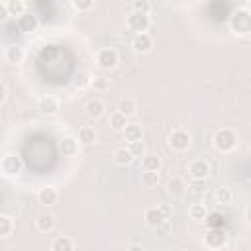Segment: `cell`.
Returning a JSON list of instances; mask_svg holds the SVG:
<instances>
[{
	"label": "cell",
	"instance_id": "obj_26",
	"mask_svg": "<svg viewBox=\"0 0 251 251\" xmlns=\"http://www.w3.org/2000/svg\"><path fill=\"white\" fill-rule=\"evenodd\" d=\"M122 133H124V137H126V141H127V143L141 141V127H139V126H135V124H127V126H126V129H124Z\"/></svg>",
	"mask_w": 251,
	"mask_h": 251
},
{
	"label": "cell",
	"instance_id": "obj_43",
	"mask_svg": "<svg viewBox=\"0 0 251 251\" xmlns=\"http://www.w3.org/2000/svg\"><path fill=\"white\" fill-rule=\"evenodd\" d=\"M243 8H245V10H247V12H249V14H251V0H247V2H245V6H243Z\"/></svg>",
	"mask_w": 251,
	"mask_h": 251
},
{
	"label": "cell",
	"instance_id": "obj_38",
	"mask_svg": "<svg viewBox=\"0 0 251 251\" xmlns=\"http://www.w3.org/2000/svg\"><path fill=\"white\" fill-rule=\"evenodd\" d=\"M6 96H8V86H6V82L2 80V82H0V104L6 102Z\"/></svg>",
	"mask_w": 251,
	"mask_h": 251
},
{
	"label": "cell",
	"instance_id": "obj_27",
	"mask_svg": "<svg viewBox=\"0 0 251 251\" xmlns=\"http://www.w3.org/2000/svg\"><path fill=\"white\" fill-rule=\"evenodd\" d=\"M188 216L192 218V220H206V216H208V210H206V206L204 204H200V202H196V204H190V208H188Z\"/></svg>",
	"mask_w": 251,
	"mask_h": 251
},
{
	"label": "cell",
	"instance_id": "obj_22",
	"mask_svg": "<svg viewBox=\"0 0 251 251\" xmlns=\"http://www.w3.org/2000/svg\"><path fill=\"white\" fill-rule=\"evenodd\" d=\"M4 6H6V10H8V16H18V18H20L22 14L27 12L24 0H6Z\"/></svg>",
	"mask_w": 251,
	"mask_h": 251
},
{
	"label": "cell",
	"instance_id": "obj_42",
	"mask_svg": "<svg viewBox=\"0 0 251 251\" xmlns=\"http://www.w3.org/2000/svg\"><path fill=\"white\" fill-rule=\"evenodd\" d=\"M245 218L251 222V204H249V206H247V210H245Z\"/></svg>",
	"mask_w": 251,
	"mask_h": 251
},
{
	"label": "cell",
	"instance_id": "obj_17",
	"mask_svg": "<svg viewBox=\"0 0 251 251\" xmlns=\"http://www.w3.org/2000/svg\"><path fill=\"white\" fill-rule=\"evenodd\" d=\"M186 190H188V184H186L180 176L169 178V182H167V192H169L171 196H182Z\"/></svg>",
	"mask_w": 251,
	"mask_h": 251
},
{
	"label": "cell",
	"instance_id": "obj_20",
	"mask_svg": "<svg viewBox=\"0 0 251 251\" xmlns=\"http://www.w3.org/2000/svg\"><path fill=\"white\" fill-rule=\"evenodd\" d=\"M51 251H75V243L69 235H57L51 241Z\"/></svg>",
	"mask_w": 251,
	"mask_h": 251
},
{
	"label": "cell",
	"instance_id": "obj_5",
	"mask_svg": "<svg viewBox=\"0 0 251 251\" xmlns=\"http://www.w3.org/2000/svg\"><path fill=\"white\" fill-rule=\"evenodd\" d=\"M22 167H24L22 157H18L16 153H8V155L2 157L0 169H2L4 176H16V175H20L22 173Z\"/></svg>",
	"mask_w": 251,
	"mask_h": 251
},
{
	"label": "cell",
	"instance_id": "obj_34",
	"mask_svg": "<svg viewBox=\"0 0 251 251\" xmlns=\"http://www.w3.org/2000/svg\"><path fill=\"white\" fill-rule=\"evenodd\" d=\"M71 6L76 10V12H90L94 8V2L92 0H73Z\"/></svg>",
	"mask_w": 251,
	"mask_h": 251
},
{
	"label": "cell",
	"instance_id": "obj_16",
	"mask_svg": "<svg viewBox=\"0 0 251 251\" xmlns=\"http://www.w3.org/2000/svg\"><path fill=\"white\" fill-rule=\"evenodd\" d=\"M78 143H80L78 139L67 135V137H63V139L59 141V151H61L65 157H73V155L78 153Z\"/></svg>",
	"mask_w": 251,
	"mask_h": 251
},
{
	"label": "cell",
	"instance_id": "obj_14",
	"mask_svg": "<svg viewBox=\"0 0 251 251\" xmlns=\"http://www.w3.org/2000/svg\"><path fill=\"white\" fill-rule=\"evenodd\" d=\"M37 200H39V204H43V206H53V204H57V200H59V192H57L55 186H41V188L37 190Z\"/></svg>",
	"mask_w": 251,
	"mask_h": 251
},
{
	"label": "cell",
	"instance_id": "obj_37",
	"mask_svg": "<svg viewBox=\"0 0 251 251\" xmlns=\"http://www.w3.org/2000/svg\"><path fill=\"white\" fill-rule=\"evenodd\" d=\"M222 222H224V216H220V214H210V218H208V226H210V229L220 227Z\"/></svg>",
	"mask_w": 251,
	"mask_h": 251
},
{
	"label": "cell",
	"instance_id": "obj_1",
	"mask_svg": "<svg viewBox=\"0 0 251 251\" xmlns=\"http://www.w3.org/2000/svg\"><path fill=\"white\" fill-rule=\"evenodd\" d=\"M229 27L237 35H249L251 33V14L245 8H237L229 16Z\"/></svg>",
	"mask_w": 251,
	"mask_h": 251
},
{
	"label": "cell",
	"instance_id": "obj_30",
	"mask_svg": "<svg viewBox=\"0 0 251 251\" xmlns=\"http://www.w3.org/2000/svg\"><path fill=\"white\" fill-rule=\"evenodd\" d=\"M129 8H131V12H139V14H147L149 16V12H151V2L149 0H133L131 4H129Z\"/></svg>",
	"mask_w": 251,
	"mask_h": 251
},
{
	"label": "cell",
	"instance_id": "obj_24",
	"mask_svg": "<svg viewBox=\"0 0 251 251\" xmlns=\"http://www.w3.org/2000/svg\"><path fill=\"white\" fill-rule=\"evenodd\" d=\"M108 122H110V127L116 129V131H124L126 126H127V118H126L124 114H120L118 110L110 114V120H108Z\"/></svg>",
	"mask_w": 251,
	"mask_h": 251
},
{
	"label": "cell",
	"instance_id": "obj_15",
	"mask_svg": "<svg viewBox=\"0 0 251 251\" xmlns=\"http://www.w3.org/2000/svg\"><path fill=\"white\" fill-rule=\"evenodd\" d=\"M55 226H57V220H55V216H53V214H49V212L39 214V216H37V220H35V227H37L41 233L53 231V229H55Z\"/></svg>",
	"mask_w": 251,
	"mask_h": 251
},
{
	"label": "cell",
	"instance_id": "obj_25",
	"mask_svg": "<svg viewBox=\"0 0 251 251\" xmlns=\"http://www.w3.org/2000/svg\"><path fill=\"white\" fill-rule=\"evenodd\" d=\"M78 141H80L82 145H92V143L96 141V131H94V127L82 126V127L78 129Z\"/></svg>",
	"mask_w": 251,
	"mask_h": 251
},
{
	"label": "cell",
	"instance_id": "obj_6",
	"mask_svg": "<svg viewBox=\"0 0 251 251\" xmlns=\"http://www.w3.org/2000/svg\"><path fill=\"white\" fill-rule=\"evenodd\" d=\"M149 25H151V18H149L147 14L129 12V16H127V27H129L131 31H135V35H137V33H147Z\"/></svg>",
	"mask_w": 251,
	"mask_h": 251
},
{
	"label": "cell",
	"instance_id": "obj_8",
	"mask_svg": "<svg viewBox=\"0 0 251 251\" xmlns=\"http://www.w3.org/2000/svg\"><path fill=\"white\" fill-rule=\"evenodd\" d=\"M169 145L175 151H186L190 147V133L186 129H173L169 135Z\"/></svg>",
	"mask_w": 251,
	"mask_h": 251
},
{
	"label": "cell",
	"instance_id": "obj_23",
	"mask_svg": "<svg viewBox=\"0 0 251 251\" xmlns=\"http://www.w3.org/2000/svg\"><path fill=\"white\" fill-rule=\"evenodd\" d=\"M120 114H124L126 118H129V116H133L135 114V110H137V104H135V100L133 98H122L120 102H118V108H116Z\"/></svg>",
	"mask_w": 251,
	"mask_h": 251
},
{
	"label": "cell",
	"instance_id": "obj_3",
	"mask_svg": "<svg viewBox=\"0 0 251 251\" xmlns=\"http://www.w3.org/2000/svg\"><path fill=\"white\" fill-rule=\"evenodd\" d=\"M118 61H120V57H118V51H116L114 47H102V49L96 53V63H98V67L104 69V71L116 69V67H118Z\"/></svg>",
	"mask_w": 251,
	"mask_h": 251
},
{
	"label": "cell",
	"instance_id": "obj_44",
	"mask_svg": "<svg viewBox=\"0 0 251 251\" xmlns=\"http://www.w3.org/2000/svg\"><path fill=\"white\" fill-rule=\"evenodd\" d=\"M171 251H184V249H182V247H173Z\"/></svg>",
	"mask_w": 251,
	"mask_h": 251
},
{
	"label": "cell",
	"instance_id": "obj_35",
	"mask_svg": "<svg viewBox=\"0 0 251 251\" xmlns=\"http://www.w3.org/2000/svg\"><path fill=\"white\" fill-rule=\"evenodd\" d=\"M90 86H92L94 90H108V88H110V82H108V78H104V76H94Z\"/></svg>",
	"mask_w": 251,
	"mask_h": 251
},
{
	"label": "cell",
	"instance_id": "obj_31",
	"mask_svg": "<svg viewBox=\"0 0 251 251\" xmlns=\"http://www.w3.org/2000/svg\"><path fill=\"white\" fill-rule=\"evenodd\" d=\"M127 149L131 151V155H133V159H143L147 153H145V143L143 141H133V143H127Z\"/></svg>",
	"mask_w": 251,
	"mask_h": 251
},
{
	"label": "cell",
	"instance_id": "obj_33",
	"mask_svg": "<svg viewBox=\"0 0 251 251\" xmlns=\"http://www.w3.org/2000/svg\"><path fill=\"white\" fill-rule=\"evenodd\" d=\"M188 192L194 196H200L206 192V180H190L188 182Z\"/></svg>",
	"mask_w": 251,
	"mask_h": 251
},
{
	"label": "cell",
	"instance_id": "obj_2",
	"mask_svg": "<svg viewBox=\"0 0 251 251\" xmlns=\"http://www.w3.org/2000/svg\"><path fill=\"white\" fill-rule=\"evenodd\" d=\"M212 143H214V149H216V151H220V153H229V151L235 147V143H237V135H235L233 129L224 127V129H220V131L214 133Z\"/></svg>",
	"mask_w": 251,
	"mask_h": 251
},
{
	"label": "cell",
	"instance_id": "obj_36",
	"mask_svg": "<svg viewBox=\"0 0 251 251\" xmlns=\"http://www.w3.org/2000/svg\"><path fill=\"white\" fill-rule=\"evenodd\" d=\"M92 84V78L88 76V75H84V73H80L76 78H75V86L76 88H84V86H90Z\"/></svg>",
	"mask_w": 251,
	"mask_h": 251
},
{
	"label": "cell",
	"instance_id": "obj_4",
	"mask_svg": "<svg viewBox=\"0 0 251 251\" xmlns=\"http://www.w3.org/2000/svg\"><path fill=\"white\" fill-rule=\"evenodd\" d=\"M226 243H227V233L222 227H214V229H208L204 233V245L212 251H218V249L226 247Z\"/></svg>",
	"mask_w": 251,
	"mask_h": 251
},
{
	"label": "cell",
	"instance_id": "obj_19",
	"mask_svg": "<svg viewBox=\"0 0 251 251\" xmlns=\"http://www.w3.org/2000/svg\"><path fill=\"white\" fill-rule=\"evenodd\" d=\"M112 157H114V163L120 165V167H127V165L133 161V155H131V151H129L127 147H118V149H114Z\"/></svg>",
	"mask_w": 251,
	"mask_h": 251
},
{
	"label": "cell",
	"instance_id": "obj_41",
	"mask_svg": "<svg viewBox=\"0 0 251 251\" xmlns=\"http://www.w3.org/2000/svg\"><path fill=\"white\" fill-rule=\"evenodd\" d=\"M127 251H145V247H143L141 243H131V245L127 247Z\"/></svg>",
	"mask_w": 251,
	"mask_h": 251
},
{
	"label": "cell",
	"instance_id": "obj_39",
	"mask_svg": "<svg viewBox=\"0 0 251 251\" xmlns=\"http://www.w3.org/2000/svg\"><path fill=\"white\" fill-rule=\"evenodd\" d=\"M159 208H161V212L165 214V218H167V220H171V216H173V208H171L169 204H161Z\"/></svg>",
	"mask_w": 251,
	"mask_h": 251
},
{
	"label": "cell",
	"instance_id": "obj_40",
	"mask_svg": "<svg viewBox=\"0 0 251 251\" xmlns=\"http://www.w3.org/2000/svg\"><path fill=\"white\" fill-rule=\"evenodd\" d=\"M171 229V220H167L165 224H161L159 227H157V233H167Z\"/></svg>",
	"mask_w": 251,
	"mask_h": 251
},
{
	"label": "cell",
	"instance_id": "obj_28",
	"mask_svg": "<svg viewBox=\"0 0 251 251\" xmlns=\"http://www.w3.org/2000/svg\"><path fill=\"white\" fill-rule=\"evenodd\" d=\"M14 231V220L8 214H0V237H8Z\"/></svg>",
	"mask_w": 251,
	"mask_h": 251
},
{
	"label": "cell",
	"instance_id": "obj_18",
	"mask_svg": "<svg viewBox=\"0 0 251 251\" xmlns=\"http://www.w3.org/2000/svg\"><path fill=\"white\" fill-rule=\"evenodd\" d=\"M4 59H6V63H10V65H16V63H22V59H24V49L20 47V45H8L6 47V51H4Z\"/></svg>",
	"mask_w": 251,
	"mask_h": 251
},
{
	"label": "cell",
	"instance_id": "obj_21",
	"mask_svg": "<svg viewBox=\"0 0 251 251\" xmlns=\"http://www.w3.org/2000/svg\"><path fill=\"white\" fill-rule=\"evenodd\" d=\"M141 169H143V171L159 173V169H161V157L155 155V153H147V155L141 159Z\"/></svg>",
	"mask_w": 251,
	"mask_h": 251
},
{
	"label": "cell",
	"instance_id": "obj_10",
	"mask_svg": "<svg viewBox=\"0 0 251 251\" xmlns=\"http://www.w3.org/2000/svg\"><path fill=\"white\" fill-rule=\"evenodd\" d=\"M143 222H145V226H149V227L157 229L161 224H165V222H167V218H165V214L161 212V208H159V206H151V208H147V210L143 212Z\"/></svg>",
	"mask_w": 251,
	"mask_h": 251
},
{
	"label": "cell",
	"instance_id": "obj_32",
	"mask_svg": "<svg viewBox=\"0 0 251 251\" xmlns=\"http://www.w3.org/2000/svg\"><path fill=\"white\" fill-rule=\"evenodd\" d=\"M141 182H143L145 186H157V184H159V173L143 171V175H141Z\"/></svg>",
	"mask_w": 251,
	"mask_h": 251
},
{
	"label": "cell",
	"instance_id": "obj_7",
	"mask_svg": "<svg viewBox=\"0 0 251 251\" xmlns=\"http://www.w3.org/2000/svg\"><path fill=\"white\" fill-rule=\"evenodd\" d=\"M212 173V167L206 159H194L190 165H188V176L192 180H206Z\"/></svg>",
	"mask_w": 251,
	"mask_h": 251
},
{
	"label": "cell",
	"instance_id": "obj_29",
	"mask_svg": "<svg viewBox=\"0 0 251 251\" xmlns=\"http://www.w3.org/2000/svg\"><path fill=\"white\" fill-rule=\"evenodd\" d=\"M216 202L218 204H224V206H227L231 200H233V194H231V190L227 188V186H220V188H216Z\"/></svg>",
	"mask_w": 251,
	"mask_h": 251
},
{
	"label": "cell",
	"instance_id": "obj_12",
	"mask_svg": "<svg viewBox=\"0 0 251 251\" xmlns=\"http://www.w3.org/2000/svg\"><path fill=\"white\" fill-rule=\"evenodd\" d=\"M37 110L41 114H47V116H53L59 112V100L51 94H43L37 98Z\"/></svg>",
	"mask_w": 251,
	"mask_h": 251
},
{
	"label": "cell",
	"instance_id": "obj_9",
	"mask_svg": "<svg viewBox=\"0 0 251 251\" xmlns=\"http://www.w3.org/2000/svg\"><path fill=\"white\" fill-rule=\"evenodd\" d=\"M131 49H133V53H137V55L149 53V51L153 49V37H151L149 33H137V35H133V39H131Z\"/></svg>",
	"mask_w": 251,
	"mask_h": 251
},
{
	"label": "cell",
	"instance_id": "obj_13",
	"mask_svg": "<svg viewBox=\"0 0 251 251\" xmlns=\"http://www.w3.org/2000/svg\"><path fill=\"white\" fill-rule=\"evenodd\" d=\"M104 110H106L104 102H102L100 98H92V100H88V102H86L84 114H86V118H88V120H100V118L104 116Z\"/></svg>",
	"mask_w": 251,
	"mask_h": 251
},
{
	"label": "cell",
	"instance_id": "obj_11",
	"mask_svg": "<svg viewBox=\"0 0 251 251\" xmlns=\"http://www.w3.org/2000/svg\"><path fill=\"white\" fill-rule=\"evenodd\" d=\"M18 29L20 31H24V33H31V31H35L37 27H39V18L33 14V12H25V14H22L20 18H18Z\"/></svg>",
	"mask_w": 251,
	"mask_h": 251
}]
</instances>
